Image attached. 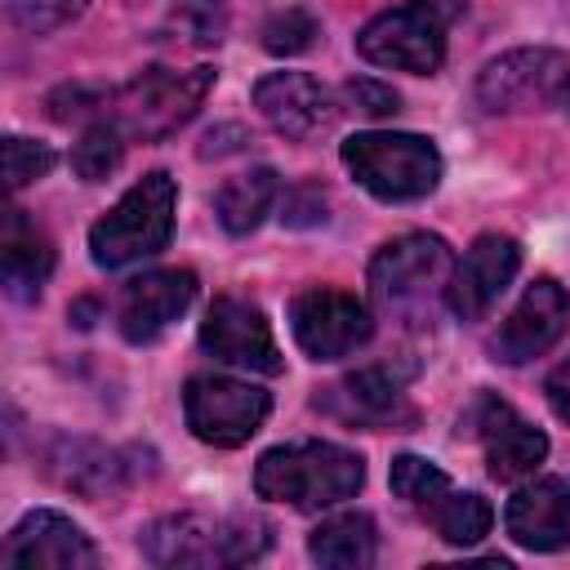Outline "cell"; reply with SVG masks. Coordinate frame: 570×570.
<instances>
[{"label":"cell","instance_id":"obj_1","mask_svg":"<svg viewBox=\"0 0 570 570\" xmlns=\"http://www.w3.org/2000/svg\"><path fill=\"white\" fill-rule=\"evenodd\" d=\"M214 76H218L214 67H187V71L147 67L142 76H134L129 85L107 89V94L62 89L49 98V111H53V120H80V116L111 120L125 138L156 142V138H169L174 129H183L200 111L205 94L214 89Z\"/></svg>","mask_w":570,"mask_h":570},{"label":"cell","instance_id":"obj_2","mask_svg":"<svg viewBox=\"0 0 570 570\" xmlns=\"http://www.w3.org/2000/svg\"><path fill=\"white\" fill-rule=\"evenodd\" d=\"M272 543V525L258 517H205L169 512L138 530V548L165 570H223L258 561Z\"/></svg>","mask_w":570,"mask_h":570},{"label":"cell","instance_id":"obj_3","mask_svg":"<svg viewBox=\"0 0 570 570\" xmlns=\"http://www.w3.org/2000/svg\"><path fill=\"white\" fill-rule=\"evenodd\" d=\"M365 485V459L334 441H294L276 445L254 463L258 499L289 503L298 512H321L352 499Z\"/></svg>","mask_w":570,"mask_h":570},{"label":"cell","instance_id":"obj_4","mask_svg":"<svg viewBox=\"0 0 570 570\" xmlns=\"http://www.w3.org/2000/svg\"><path fill=\"white\" fill-rule=\"evenodd\" d=\"M454 258L441 236L410 232L387 240L370 263V298L401 325H432L436 298H445Z\"/></svg>","mask_w":570,"mask_h":570},{"label":"cell","instance_id":"obj_5","mask_svg":"<svg viewBox=\"0 0 570 570\" xmlns=\"http://www.w3.org/2000/svg\"><path fill=\"white\" fill-rule=\"evenodd\" d=\"M174 205H178V187L165 169L138 178L94 227H89V254L98 267L116 272L129 263H142L151 254H160L174 236Z\"/></svg>","mask_w":570,"mask_h":570},{"label":"cell","instance_id":"obj_6","mask_svg":"<svg viewBox=\"0 0 570 570\" xmlns=\"http://www.w3.org/2000/svg\"><path fill=\"white\" fill-rule=\"evenodd\" d=\"M459 0H405L361 27L356 53L374 67L432 76L445 58V31L459 18Z\"/></svg>","mask_w":570,"mask_h":570},{"label":"cell","instance_id":"obj_7","mask_svg":"<svg viewBox=\"0 0 570 570\" xmlns=\"http://www.w3.org/2000/svg\"><path fill=\"white\" fill-rule=\"evenodd\" d=\"M343 165L379 200H423L441 183V151L423 134H352Z\"/></svg>","mask_w":570,"mask_h":570},{"label":"cell","instance_id":"obj_8","mask_svg":"<svg viewBox=\"0 0 570 570\" xmlns=\"http://www.w3.org/2000/svg\"><path fill=\"white\" fill-rule=\"evenodd\" d=\"M476 107L490 116L508 111H543L570 102V58L557 49H512L481 67Z\"/></svg>","mask_w":570,"mask_h":570},{"label":"cell","instance_id":"obj_9","mask_svg":"<svg viewBox=\"0 0 570 570\" xmlns=\"http://www.w3.org/2000/svg\"><path fill=\"white\" fill-rule=\"evenodd\" d=\"M267 410H272V396L263 387L223 379V374H196L187 379V392H183V414L191 436L223 450L245 445L263 428Z\"/></svg>","mask_w":570,"mask_h":570},{"label":"cell","instance_id":"obj_10","mask_svg":"<svg viewBox=\"0 0 570 570\" xmlns=\"http://www.w3.org/2000/svg\"><path fill=\"white\" fill-rule=\"evenodd\" d=\"M289 330L312 361H338L370 343L374 316L356 294L312 285L289 303Z\"/></svg>","mask_w":570,"mask_h":570},{"label":"cell","instance_id":"obj_11","mask_svg":"<svg viewBox=\"0 0 570 570\" xmlns=\"http://www.w3.org/2000/svg\"><path fill=\"white\" fill-rule=\"evenodd\" d=\"M405 379H410V370L365 365V370L321 387L316 410H325L330 419H338L347 428H370V432L414 423V410L405 401Z\"/></svg>","mask_w":570,"mask_h":570},{"label":"cell","instance_id":"obj_12","mask_svg":"<svg viewBox=\"0 0 570 570\" xmlns=\"http://www.w3.org/2000/svg\"><path fill=\"white\" fill-rule=\"evenodd\" d=\"M463 423H468V428H459V432L481 436L485 463H490V476H494V481H517V476L534 472V468L543 463V454H548V436H543L534 423H525V419H521L508 401H499L494 392H481V396L472 401V410L463 414Z\"/></svg>","mask_w":570,"mask_h":570},{"label":"cell","instance_id":"obj_13","mask_svg":"<svg viewBox=\"0 0 570 570\" xmlns=\"http://www.w3.org/2000/svg\"><path fill=\"white\" fill-rule=\"evenodd\" d=\"M200 347L214 361H227V365H240V370H258V374H281V365H285L267 316L254 303L232 298V294L209 303L205 325H200Z\"/></svg>","mask_w":570,"mask_h":570},{"label":"cell","instance_id":"obj_14","mask_svg":"<svg viewBox=\"0 0 570 570\" xmlns=\"http://www.w3.org/2000/svg\"><path fill=\"white\" fill-rule=\"evenodd\" d=\"M566 325H570V294L552 276H539L521 294V303L512 307V316L499 325V334L490 338V352L503 365L534 361V356H543L566 334Z\"/></svg>","mask_w":570,"mask_h":570},{"label":"cell","instance_id":"obj_15","mask_svg":"<svg viewBox=\"0 0 570 570\" xmlns=\"http://www.w3.org/2000/svg\"><path fill=\"white\" fill-rule=\"evenodd\" d=\"M521 267V245L512 236L485 232L472 240V249L454 263L450 285H445V307L459 321H481L490 312V303L508 289V281Z\"/></svg>","mask_w":570,"mask_h":570},{"label":"cell","instance_id":"obj_16","mask_svg":"<svg viewBox=\"0 0 570 570\" xmlns=\"http://www.w3.org/2000/svg\"><path fill=\"white\" fill-rule=\"evenodd\" d=\"M0 561L4 566H49V570H89L98 566V548L89 543V534L62 517V512H49V508H36L27 512L4 548H0Z\"/></svg>","mask_w":570,"mask_h":570},{"label":"cell","instance_id":"obj_17","mask_svg":"<svg viewBox=\"0 0 570 570\" xmlns=\"http://www.w3.org/2000/svg\"><path fill=\"white\" fill-rule=\"evenodd\" d=\"M196 298V276L165 267V272H147L138 281L125 285L120 294V334L129 343H151L160 338Z\"/></svg>","mask_w":570,"mask_h":570},{"label":"cell","instance_id":"obj_18","mask_svg":"<svg viewBox=\"0 0 570 570\" xmlns=\"http://www.w3.org/2000/svg\"><path fill=\"white\" fill-rule=\"evenodd\" d=\"M508 534L530 552L570 548V485L561 476H539L508 499Z\"/></svg>","mask_w":570,"mask_h":570},{"label":"cell","instance_id":"obj_19","mask_svg":"<svg viewBox=\"0 0 570 570\" xmlns=\"http://www.w3.org/2000/svg\"><path fill=\"white\" fill-rule=\"evenodd\" d=\"M254 107L285 138H312L334 116V102L321 89V80H312L303 71H272V76H263L254 85Z\"/></svg>","mask_w":570,"mask_h":570},{"label":"cell","instance_id":"obj_20","mask_svg":"<svg viewBox=\"0 0 570 570\" xmlns=\"http://www.w3.org/2000/svg\"><path fill=\"white\" fill-rule=\"evenodd\" d=\"M0 272L13 298H36L40 285L53 272V245L49 236L27 218V209H9L4 236H0Z\"/></svg>","mask_w":570,"mask_h":570},{"label":"cell","instance_id":"obj_21","mask_svg":"<svg viewBox=\"0 0 570 570\" xmlns=\"http://www.w3.org/2000/svg\"><path fill=\"white\" fill-rule=\"evenodd\" d=\"M49 472L58 485L89 494V499H98L125 481V463L116 450H107L98 441H76V436H58V445L49 450Z\"/></svg>","mask_w":570,"mask_h":570},{"label":"cell","instance_id":"obj_22","mask_svg":"<svg viewBox=\"0 0 570 570\" xmlns=\"http://www.w3.org/2000/svg\"><path fill=\"white\" fill-rule=\"evenodd\" d=\"M307 552H312V561H321L330 570H361L379 552V530L365 512H338L312 530Z\"/></svg>","mask_w":570,"mask_h":570},{"label":"cell","instance_id":"obj_23","mask_svg":"<svg viewBox=\"0 0 570 570\" xmlns=\"http://www.w3.org/2000/svg\"><path fill=\"white\" fill-rule=\"evenodd\" d=\"M276 187H281V183H276V169H267V165L227 178V183L218 187V196H214V214H218L223 232H232V236L254 232V227L263 223V214L272 209Z\"/></svg>","mask_w":570,"mask_h":570},{"label":"cell","instance_id":"obj_24","mask_svg":"<svg viewBox=\"0 0 570 570\" xmlns=\"http://www.w3.org/2000/svg\"><path fill=\"white\" fill-rule=\"evenodd\" d=\"M423 517L432 521V530L445 539V543H454V548H468V543H476L481 534H490V521H494V512H490V503L481 499V494H472V490H445V494H436L428 508H423Z\"/></svg>","mask_w":570,"mask_h":570},{"label":"cell","instance_id":"obj_25","mask_svg":"<svg viewBox=\"0 0 570 570\" xmlns=\"http://www.w3.org/2000/svg\"><path fill=\"white\" fill-rule=\"evenodd\" d=\"M125 156V134L111 125V120H94L80 142L71 147V169L85 178V183H102Z\"/></svg>","mask_w":570,"mask_h":570},{"label":"cell","instance_id":"obj_26","mask_svg":"<svg viewBox=\"0 0 570 570\" xmlns=\"http://www.w3.org/2000/svg\"><path fill=\"white\" fill-rule=\"evenodd\" d=\"M387 481H392V494L396 499H405L410 508H428L436 494H445L450 490V476L432 463V459H419V454H396L392 459V472H387Z\"/></svg>","mask_w":570,"mask_h":570},{"label":"cell","instance_id":"obj_27","mask_svg":"<svg viewBox=\"0 0 570 570\" xmlns=\"http://www.w3.org/2000/svg\"><path fill=\"white\" fill-rule=\"evenodd\" d=\"M312 40H316V18L307 9H281L263 22V49L276 53V58L303 53Z\"/></svg>","mask_w":570,"mask_h":570},{"label":"cell","instance_id":"obj_28","mask_svg":"<svg viewBox=\"0 0 570 570\" xmlns=\"http://www.w3.org/2000/svg\"><path fill=\"white\" fill-rule=\"evenodd\" d=\"M53 169V151L45 142H31V138H4V174H9V187L22 191L27 183L45 178Z\"/></svg>","mask_w":570,"mask_h":570},{"label":"cell","instance_id":"obj_29","mask_svg":"<svg viewBox=\"0 0 570 570\" xmlns=\"http://www.w3.org/2000/svg\"><path fill=\"white\" fill-rule=\"evenodd\" d=\"M89 0H9V18L13 27L31 31V36H45L62 22H71Z\"/></svg>","mask_w":570,"mask_h":570},{"label":"cell","instance_id":"obj_30","mask_svg":"<svg viewBox=\"0 0 570 570\" xmlns=\"http://www.w3.org/2000/svg\"><path fill=\"white\" fill-rule=\"evenodd\" d=\"M347 102L361 111V116H396L401 111V98H396V89L392 85H379V80H347Z\"/></svg>","mask_w":570,"mask_h":570},{"label":"cell","instance_id":"obj_31","mask_svg":"<svg viewBox=\"0 0 570 570\" xmlns=\"http://www.w3.org/2000/svg\"><path fill=\"white\" fill-rule=\"evenodd\" d=\"M289 227H307V223H321L325 218V196L316 187H303L285 200V214H281Z\"/></svg>","mask_w":570,"mask_h":570},{"label":"cell","instance_id":"obj_32","mask_svg":"<svg viewBox=\"0 0 570 570\" xmlns=\"http://www.w3.org/2000/svg\"><path fill=\"white\" fill-rule=\"evenodd\" d=\"M543 392H548V405H552V414L570 423V356H566V361H561V365L548 374Z\"/></svg>","mask_w":570,"mask_h":570}]
</instances>
